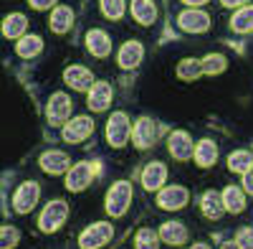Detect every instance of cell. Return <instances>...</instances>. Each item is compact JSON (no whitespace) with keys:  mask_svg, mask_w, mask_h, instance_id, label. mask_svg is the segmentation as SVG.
<instances>
[{"mask_svg":"<svg viewBox=\"0 0 253 249\" xmlns=\"http://www.w3.org/2000/svg\"><path fill=\"white\" fill-rule=\"evenodd\" d=\"M26 26H28V18L23 13H10L5 18V23H3V33L8 38H20L23 31H26Z\"/></svg>","mask_w":253,"mask_h":249,"instance_id":"obj_26","label":"cell"},{"mask_svg":"<svg viewBox=\"0 0 253 249\" xmlns=\"http://www.w3.org/2000/svg\"><path fill=\"white\" fill-rule=\"evenodd\" d=\"M71 23H74V13H71V8H66V5H58V8L51 13V20H48L51 31H56V33H66V31L71 28Z\"/></svg>","mask_w":253,"mask_h":249,"instance_id":"obj_22","label":"cell"},{"mask_svg":"<svg viewBox=\"0 0 253 249\" xmlns=\"http://www.w3.org/2000/svg\"><path fill=\"white\" fill-rule=\"evenodd\" d=\"M101 10L107 18L119 20L124 15V0H101Z\"/></svg>","mask_w":253,"mask_h":249,"instance_id":"obj_33","label":"cell"},{"mask_svg":"<svg viewBox=\"0 0 253 249\" xmlns=\"http://www.w3.org/2000/svg\"><path fill=\"white\" fill-rule=\"evenodd\" d=\"M69 165H71L69 155H66V153H61V150H48V153L41 155V168H43L46 173H51V176L66 173V171H69Z\"/></svg>","mask_w":253,"mask_h":249,"instance_id":"obj_12","label":"cell"},{"mask_svg":"<svg viewBox=\"0 0 253 249\" xmlns=\"http://www.w3.org/2000/svg\"><path fill=\"white\" fill-rule=\"evenodd\" d=\"M225 56H220V54H208L205 59H203V74H220V71H225Z\"/></svg>","mask_w":253,"mask_h":249,"instance_id":"obj_30","label":"cell"},{"mask_svg":"<svg viewBox=\"0 0 253 249\" xmlns=\"http://www.w3.org/2000/svg\"><path fill=\"white\" fill-rule=\"evenodd\" d=\"M236 244H238V249H253V229H241L238 234H236Z\"/></svg>","mask_w":253,"mask_h":249,"instance_id":"obj_34","label":"cell"},{"mask_svg":"<svg viewBox=\"0 0 253 249\" xmlns=\"http://www.w3.org/2000/svg\"><path fill=\"white\" fill-rule=\"evenodd\" d=\"M200 74H203V61H198V59H185V61L177 64V76L180 79H195Z\"/></svg>","mask_w":253,"mask_h":249,"instance_id":"obj_29","label":"cell"},{"mask_svg":"<svg viewBox=\"0 0 253 249\" xmlns=\"http://www.w3.org/2000/svg\"><path fill=\"white\" fill-rule=\"evenodd\" d=\"M20 242V232L15 226H0V249H13Z\"/></svg>","mask_w":253,"mask_h":249,"instance_id":"obj_32","label":"cell"},{"mask_svg":"<svg viewBox=\"0 0 253 249\" xmlns=\"http://www.w3.org/2000/svg\"><path fill=\"white\" fill-rule=\"evenodd\" d=\"M132 15L137 18V23L152 26L155 18H157V10L152 5V0H132Z\"/></svg>","mask_w":253,"mask_h":249,"instance_id":"obj_21","label":"cell"},{"mask_svg":"<svg viewBox=\"0 0 253 249\" xmlns=\"http://www.w3.org/2000/svg\"><path fill=\"white\" fill-rule=\"evenodd\" d=\"M134 247H137V249H160V247H157V234L144 226V229H139L137 237H134Z\"/></svg>","mask_w":253,"mask_h":249,"instance_id":"obj_31","label":"cell"},{"mask_svg":"<svg viewBox=\"0 0 253 249\" xmlns=\"http://www.w3.org/2000/svg\"><path fill=\"white\" fill-rule=\"evenodd\" d=\"M112 234H114L112 224L99 221V224H91V226H86V229L81 232L79 244H81V249H101L104 244L112 239Z\"/></svg>","mask_w":253,"mask_h":249,"instance_id":"obj_2","label":"cell"},{"mask_svg":"<svg viewBox=\"0 0 253 249\" xmlns=\"http://www.w3.org/2000/svg\"><path fill=\"white\" fill-rule=\"evenodd\" d=\"M177 23H180V28L187 31V33H203V31H208V26H210V18H208V13H203V10H185V13H180Z\"/></svg>","mask_w":253,"mask_h":249,"instance_id":"obj_11","label":"cell"},{"mask_svg":"<svg viewBox=\"0 0 253 249\" xmlns=\"http://www.w3.org/2000/svg\"><path fill=\"white\" fill-rule=\"evenodd\" d=\"M220 3H223L225 8H241V5L248 3V0H220Z\"/></svg>","mask_w":253,"mask_h":249,"instance_id":"obj_37","label":"cell"},{"mask_svg":"<svg viewBox=\"0 0 253 249\" xmlns=\"http://www.w3.org/2000/svg\"><path fill=\"white\" fill-rule=\"evenodd\" d=\"M193 249H210V247H208V244H195Z\"/></svg>","mask_w":253,"mask_h":249,"instance_id":"obj_40","label":"cell"},{"mask_svg":"<svg viewBox=\"0 0 253 249\" xmlns=\"http://www.w3.org/2000/svg\"><path fill=\"white\" fill-rule=\"evenodd\" d=\"M230 26H233V31H238V33L253 31V5L241 8V10L233 15V20H230Z\"/></svg>","mask_w":253,"mask_h":249,"instance_id":"obj_28","label":"cell"},{"mask_svg":"<svg viewBox=\"0 0 253 249\" xmlns=\"http://www.w3.org/2000/svg\"><path fill=\"white\" fill-rule=\"evenodd\" d=\"M66 216H69V203L66 201H51L46 209H43V214H41V219H38V226L43 232H58L61 226H63V221H66Z\"/></svg>","mask_w":253,"mask_h":249,"instance_id":"obj_3","label":"cell"},{"mask_svg":"<svg viewBox=\"0 0 253 249\" xmlns=\"http://www.w3.org/2000/svg\"><path fill=\"white\" fill-rule=\"evenodd\" d=\"M71 110H74V102L69 99V94L56 92V94H51V102L46 107V117H48L51 124H63L71 117Z\"/></svg>","mask_w":253,"mask_h":249,"instance_id":"obj_6","label":"cell"},{"mask_svg":"<svg viewBox=\"0 0 253 249\" xmlns=\"http://www.w3.org/2000/svg\"><path fill=\"white\" fill-rule=\"evenodd\" d=\"M170 153H172V158H177V160H190L193 158V140H190V135L187 132H182V130H175L172 135H170Z\"/></svg>","mask_w":253,"mask_h":249,"instance_id":"obj_13","label":"cell"},{"mask_svg":"<svg viewBox=\"0 0 253 249\" xmlns=\"http://www.w3.org/2000/svg\"><path fill=\"white\" fill-rule=\"evenodd\" d=\"M94 132V122L89 117H74L66 127H63V140L66 142H84Z\"/></svg>","mask_w":253,"mask_h":249,"instance_id":"obj_9","label":"cell"},{"mask_svg":"<svg viewBox=\"0 0 253 249\" xmlns=\"http://www.w3.org/2000/svg\"><path fill=\"white\" fill-rule=\"evenodd\" d=\"M182 3H187V5H203V3H208V0H182Z\"/></svg>","mask_w":253,"mask_h":249,"instance_id":"obj_38","label":"cell"},{"mask_svg":"<svg viewBox=\"0 0 253 249\" xmlns=\"http://www.w3.org/2000/svg\"><path fill=\"white\" fill-rule=\"evenodd\" d=\"M165 178H167V168L162 163H150L147 168L142 171V186L147 191H157L165 186Z\"/></svg>","mask_w":253,"mask_h":249,"instance_id":"obj_14","label":"cell"},{"mask_svg":"<svg viewBox=\"0 0 253 249\" xmlns=\"http://www.w3.org/2000/svg\"><path fill=\"white\" fill-rule=\"evenodd\" d=\"M187 201H190V193H187V188H182V186H167V188H162L160 196H157V206L160 209H167V211L182 209Z\"/></svg>","mask_w":253,"mask_h":249,"instance_id":"obj_8","label":"cell"},{"mask_svg":"<svg viewBox=\"0 0 253 249\" xmlns=\"http://www.w3.org/2000/svg\"><path fill=\"white\" fill-rule=\"evenodd\" d=\"M160 237H162V242L177 247V244H185L187 242V229H185L180 221H167V224H162Z\"/></svg>","mask_w":253,"mask_h":249,"instance_id":"obj_20","label":"cell"},{"mask_svg":"<svg viewBox=\"0 0 253 249\" xmlns=\"http://www.w3.org/2000/svg\"><path fill=\"white\" fill-rule=\"evenodd\" d=\"M142 44H137V41H126V44L119 49V56H117V61H119V66L122 69H132V66H137L139 61H142Z\"/></svg>","mask_w":253,"mask_h":249,"instance_id":"obj_17","label":"cell"},{"mask_svg":"<svg viewBox=\"0 0 253 249\" xmlns=\"http://www.w3.org/2000/svg\"><path fill=\"white\" fill-rule=\"evenodd\" d=\"M220 249H238V244H225V247H220Z\"/></svg>","mask_w":253,"mask_h":249,"instance_id":"obj_39","label":"cell"},{"mask_svg":"<svg viewBox=\"0 0 253 249\" xmlns=\"http://www.w3.org/2000/svg\"><path fill=\"white\" fill-rule=\"evenodd\" d=\"M129 203H132V183H126V181L114 183L109 188V193H107V211H109V216H124L126 209H129Z\"/></svg>","mask_w":253,"mask_h":249,"instance_id":"obj_1","label":"cell"},{"mask_svg":"<svg viewBox=\"0 0 253 249\" xmlns=\"http://www.w3.org/2000/svg\"><path fill=\"white\" fill-rule=\"evenodd\" d=\"M63 79H66V84L74 87L76 92H84V89H89L91 87V71L89 69H84V66H69L66 71H63Z\"/></svg>","mask_w":253,"mask_h":249,"instance_id":"obj_15","label":"cell"},{"mask_svg":"<svg viewBox=\"0 0 253 249\" xmlns=\"http://www.w3.org/2000/svg\"><path fill=\"white\" fill-rule=\"evenodd\" d=\"M28 3L36 8V10H46V8H51L56 0H28Z\"/></svg>","mask_w":253,"mask_h":249,"instance_id":"obj_35","label":"cell"},{"mask_svg":"<svg viewBox=\"0 0 253 249\" xmlns=\"http://www.w3.org/2000/svg\"><path fill=\"white\" fill-rule=\"evenodd\" d=\"M157 137H160V127H157L152 120H147V117L139 120L134 124V130H132V140H134L137 148H150Z\"/></svg>","mask_w":253,"mask_h":249,"instance_id":"obj_10","label":"cell"},{"mask_svg":"<svg viewBox=\"0 0 253 249\" xmlns=\"http://www.w3.org/2000/svg\"><path fill=\"white\" fill-rule=\"evenodd\" d=\"M109 105H112V87L107 84V81H99V84H94L91 92H89V107L94 112H101Z\"/></svg>","mask_w":253,"mask_h":249,"instance_id":"obj_16","label":"cell"},{"mask_svg":"<svg viewBox=\"0 0 253 249\" xmlns=\"http://www.w3.org/2000/svg\"><path fill=\"white\" fill-rule=\"evenodd\" d=\"M38 196H41V188H38V183L36 181H28V183H20L18 186V191L13 196V209L18 214H28L33 211V206L38 203Z\"/></svg>","mask_w":253,"mask_h":249,"instance_id":"obj_5","label":"cell"},{"mask_svg":"<svg viewBox=\"0 0 253 249\" xmlns=\"http://www.w3.org/2000/svg\"><path fill=\"white\" fill-rule=\"evenodd\" d=\"M91 181H94V165L91 163H76L66 173V188L79 193V191L86 188V186H91Z\"/></svg>","mask_w":253,"mask_h":249,"instance_id":"obj_7","label":"cell"},{"mask_svg":"<svg viewBox=\"0 0 253 249\" xmlns=\"http://www.w3.org/2000/svg\"><path fill=\"white\" fill-rule=\"evenodd\" d=\"M228 168L233 171V173H246L253 168V155L248 150H236V153H230L228 158Z\"/></svg>","mask_w":253,"mask_h":249,"instance_id":"obj_27","label":"cell"},{"mask_svg":"<svg viewBox=\"0 0 253 249\" xmlns=\"http://www.w3.org/2000/svg\"><path fill=\"white\" fill-rule=\"evenodd\" d=\"M220 196H223V206H225V211L241 214V211L246 209V198H243L241 188H236V186H228V188H225Z\"/></svg>","mask_w":253,"mask_h":249,"instance_id":"obj_25","label":"cell"},{"mask_svg":"<svg viewBox=\"0 0 253 249\" xmlns=\"http://www.w3.org/2000/svg\"><path fill=\"white\" fill-rule=\"evenodd\" d=\"M86 44H89V51H91L94 56H99V59H104V56L112 51L109 36L104 33V31H99V28H91V31L86 33Z\"/></svg>","mask_w":253,"mask_h":249,"instance_id":"obj_18","label":"cell"},{"mask_svg":"<svg viewBox=\"0 0 253 249\" xmlns=\"http://www.w3.org/2000/svg\"><path fill=\"white\" fill-rule=\"evenodd\" d=\"M243 188H246L248 193H253V168L243 173Z\"/></svg>","mask_w":253,"mask_h":249,"instance_id":"obj_36","label":"cell"},{"mask_svg":"<svg viewBox=\"0 0 253 249\" xmlns=\"http://www.w3.org/2000/svg\"><path fill=\"white\" fill-rule=\"evenodd\" d=\"M195 163L200 165V168H210L215 160H218V148H215V142H210V140H200L195 145V153H193Z\"/></svg>","mask_w":253,"mask_h":249,"instance_id":"obj_19","label":"cell"},{"mask_svg":"<svg viewBox=\"0 0 253 249\" xmlns=\"http://www.w3.org/2000/svg\"><path fill=\"white\" fill-rule=\"evenodd\" d=\"M203 214L208 216V219H220L223 216V211H225V206H223V196L220 193H215V191H208L205 196H203Z\"/></svg>","mask_w":253,"mask_h":249,"instance_id":"obj_23","label":"cell"},{"mask_svg":"<svg viewBox=\"0 0 253 249\" xmlns=\"http://www.w3.org/2000/svg\"><path fill=\"white\" fill-rule=\"evenodd\" d=\"M132 135V124H129V117H126L124 112H114L107 122V140L109 145H114V148H122V145H126V140H129Z\"/></svg>","mask_w":253,"mask_h":249,"instance_id":"obj_4","label":"cell"},{"mask_svg":"<svg viewBox=\"0 0 253 249\" xmlns=\"http://www.w3.org/2000/svg\"><path fill=\"white\" fill-rule=\"evenodd\" d=\"M41 49H43V41H41V36H20L18 41V56H23V59H33L41 54Z\"/></svg>","mask_w":253,"mask_h":249,"instance_id":"obj_24","label":"cell"}]
</instances>
